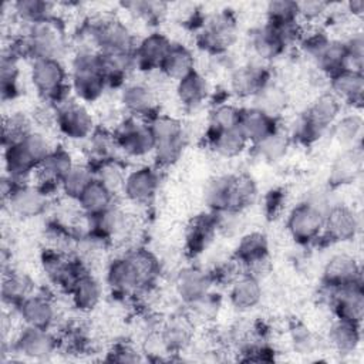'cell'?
Segmentation results:
<instances>
[{"label": "cell", "mask_w": 364, "mask_h": 364, "mask_svg": "<svg viewBox=\"0 0 364 364\" xmlns=\"http://www.w3.org/2000/svg\"><path fill=\"white\" fill-rule=\"evenodd\" d=\"M256 182L247 173L215 178L205 191V202L213 213H239L256 198Z\"/></svg>", "instance_id": "cell-1"}, {"label": "cell", "mask_w": 364, "mask_h": 364, "mask_svg": "<svg viewBox=\"0 0 364 364\" xmlns=\"http://www.w3.org/2000/svg\"><path fill=\"white\" fill-rule=\"evenodd\" d=\"M70 87L75 97L84 102H94L104 94L109 85L98 51L77 50L71 64Z\"/></svg>", "instance_id": "cell-2"}, {"label": "cell", "mask_w": 364, "mask_h": 364, "mask_svg": "<svg viewBox=\"0 0 364 364\" xmlns=\"http://www.w3.org/2000/svg\"><path fill=\"white\" fill-rule=\"evenodd\" d=\"M20 40L24 55L30 57L31 60H61L67 50V37L64 28L55 17L27 26L26 33Z\"/></svg>", "instance_id": "cell-3"}, {"label": "cell", "mask_w": 364, "mask_h": 364, "mask_svg": "<svg viewBox=\"0 0 364 364\" xmlns=\"http://www.w3.org/2000/svg\"><path fill=\"white\" fill-rule=\"evenodd\" d=\"M154 135V159L156 168L173 165L182 155L185 146V131L182 122L166 114H154L146 119Z\"/></svg>", "instance_id": "cell-4"}, {"label": "cell", "mask_w": 364, "mask_h": 364, "mask_svg": "<svg viewBox=\"0 0 364 364\" xmlns=\"http://www.w3.org/2000/svg\"><path fill=\"white\" fill-rule=\"evenodd\" d=\"M341 105L343 102L330 91L320 94L301 115L294 135L304 142L318 139L340 117Z\"/></svg>", "instance_id": "cell-5"}, {"label": "cell", "mask_w": 364, "mask_h": 364, "mask_svg": "<svg viewBox=\"0 0 364 364\" xmlns=\"http://www.w3.org/2000/svg\"><path fill=\"white\" fill-rule=\"evenodd\" d=\"M30 80L37 92L54 105L68 100L67 94L71 87L70 82H67V71L61 60H33L30 67Z\"/></svg>", "instance_id": "cell-6"}, {"label": "cell", "mask_w": 364, "mask_h": 364, "mask_svg": "<svg viewBox=\"0 0 364 364\" xmlns=\"http://www.w3.org/2000/svg\"><path fill=\"white\" fill-rule=\"evenodd\" d=\"M3 200L16 216L31 219L46 212L48 193L40 185L17 183L6 176L3 179Z\"/></svg>", "instance_id": "cell-7"}, {"label": "cell", "mask_w": 364, "mask_h": 364, "mask_svg": "<svg viewBox=\"0 0 364 364\" xmlns=\"http://www.w3.org/2000/svg\"><path fill=\"white\" fill-rule=\"evenodd\" d=\"M327 209L304 199L297 203L289 213L286 228L289 235L300 245H310L317 242L323 235L324 213Z\"/></svg>", "instance_id": "cell-8"}, {"label": "cell", "mask_w": 364, "mask_h": 364, "mask_svg": "<svg viewBox=\"0 0 364 364\" xmlns=\"http://www.w3.org/2000/svg\"><path fill=\"white\" fill-rule=\"evenodd\" d=\"M117 148L128 156L141 158L154 152L155 141L146 119L127 117L114 131Z\"/></svg>", "instance_id": "cell-9"}, {"label": "cell", "mask_w": 364, "mask_h": 364, "mask_svg": "<svg viewBox=\"0 0 364 364\" xmlns=\"http://www.w3.org/2000/svg\"><path fill=\"white\" fill-rule=\"evenodd\" d=\"M237 40V26L229 13H219L208 18L198 33V44L209 54L226 53Z\"/></svg>", "instance_id": "cell-10"}, {"label": "cell", "mask_w": 364, "mask_h": 364, "mask_svg": "<svg viewBox=\"0 0 364 364\" xmlns=\"http://www.w3.org/2000/svg\"><path fill=\"white\" fill-rule=\"evenodd\" d=\"M54 121L58 131L73 141H87L95 131L92 115L85 105L70 98L55 105Z\"/></svg>", "instance_id": "cell-11"}, {"label": "cell", "mask_w": 364, "mask_h": 364, "mask_svg": "<svg viewBox=\"0 0 364 364\" xmlns=\"http://www.w3.org/2000/svg\"><path fill=\"white\" fill-rule=\"evenodd\" d=\"M108 286L121 296L135 294L146 289L144 276L129 252L112 259L105 274Z\"/></svg>", "instance_id": "cell-12"}, {"label": "cell", "mask_w": 364, "mask_h": 364, "mask_svg": "<svg viewBox=\"0 0 364 364\" xmlns=\"http://www.w3.org/2000/svg\"><path fill=\"white\" fill-rule=\"evenodd\" d=\"M324 289L327 290L330 307L336 318L361 324L364 317V291L361 283Z\"/></svg>", "instance_id": "cell-13"}, {"label": "cell", "mask_w": 364, "mask_h": 364, "mask_svg": "<svg viewBox=\"0 0 364 364\" xmlns=\"http://www.w3.org/2000/svg\"><path fill=\"white\" fill-rule=\"evenodd\" d=\"M57 337L50 328L24 326L11 344V350L31 360H46L57 350Z\"/></svg>", "instance_id": "cell-14"}, {"label": "cell", "mask_w": 364, "mask_h": 364, "mask_svg": "<svg viewBox=\"0 0 364 364\" xmlns=\"http://www.w3.org/2000/svg\"><path fill=\"white\" fill-rule=\"evenodd\" d=\"M360 229V222L355 212L341 203H331L324 213V226L321 237L333 243L353 240Z\"/></svg>", "instance_id": "cell-15"}, {"label": "cell", "mask_w": 364, "mask_h": 364, "mask_svg": "<svg viewBox=\"0 0 364 364\" xmlns=\"http://www.w3.org/2000/svg\"><path fill=\"white\" fill-rule=\"evenodd\" d=\"M159 189V169L154 166H139L125 176L122 193L135 205H149Z\"/></svg>", "instance_id": "cell-16"}, {"label": "cell", "mask_w": 364, "mask_h": 364, "mask_svg": "<svg viewBox=\"0 0 364 364\" xmlns=\"http://www.w3.org/2000/svg\"><path fill=\"white\" fill-rule=\"evenodd\" d=\"M235 262L243 267L246 273L257 276L269 262V243L266 236L260 232L245 235L235 250Z\"/></svg>", "instance_id": "cell-17"}, {"label": "cell", "mask_w": 364, "mask_h": 364, "mask_svg": "<svg viewBox=\"0 0 364 364\" xmlns=\"http://www.w3.org/2000/svg\"><path fill=\"white\" fill-rule=\"evenodd\" d=\"M213 277L210 273L196 267H183L175 277V291L182 303L191 306L212 293Z\"/></svg>", "instance_id": "cell-18"}, {"label": "cell", "mask_w": 364, "mask_h": 364, "mask_svg": "<svg viewBox=\"0 0 364 364\" xmlns=\"http://www.w3.org/2000/svg\"><path fill=\"white\" fill-rule=\"evenodd\" d=\"M361 282V267L357 259L348 253L331 256L323 269V287H341Z\"/></svg>", "instance_id": "cell-19"}, {"label": "cell", "mask_w": 364, "mask_h": 364, "mask_svg": "<svg viewBox=\"0 0 364 364\" xmlns=\"http://www.w3.org/2000/svg\"><path fill=\"white\" fill-rule=\"evenodd\" d=\"M16 311L24 326L51 328L57 318V309L53 300L44 294L31 293L17 307Z\"/></svg>", "instance_id": "cell-20"}, {"label": "cell", "mask_w": 364, "mask_h": 364, "mask_svg": "<svg viewBox=\"0 0 364 364\" xmlns=\"http://www.w3.org/2000/svg\"><path fill=\"white\" fill-rule=\"evenodd\" d=\"M172 41L162 33L154 31L141 38L136 43L134 58L136 68L142 71L159 70L166 53L169 51Z\"/></svg>", "instance_id": "cell-21"}, {"label": "cell", "mask_w": 364, "mask_h": 364, "mask_svg": "<svg viewBox=\"0 0 364 364\" xmlns=\"http://www.w3.org/2000/svg\"><path fill=\"white\" fill-rule=\"evenodd\" d=\"M119 101L125 111L142 119H149L156 114V95L145 82H131L124 85L119 94Z\"/></svg>", "instance_id": "cell-22"}, {"label": "cell", "mask_w": 364, "mask_h": 364, "mask_svg": "<svg viewBox=\"0 0 364 364\" xmlns=\"http://www.w3.org/2000/svg\"><path fill=\"white\" fill-rule=\"evenodd\" d=\"M267 82L269 74L259 64H246L232 70L229 77V90L239 98L255 97Z\"/></svg>", "instance_id": "cell-23"}, {"label": "cell", "mask_w": 364, "mask_h": 364, "mask_svg": "<svg viewBox=\"0 0 364 364\" xmlns=\"http://www.w3.org/2000/svg\"><path fill=\"white\" fill-rule=\"evenodd\" d=\"M363 148L361 145L346 148L340 152L331 164L328 173V183L331 188H340L353 183L363 171Z\"/></svg>", "instance_id": "cell-24"}, {"label": "cell", "mask_w": 364, "mask_h": 364, "mask_svg": "<svg viewBox=\"0 0 364 364\" xmlns=\"http://www.w3.org/2000/svg\"><path fill=\"white\" fill-rule=\"evenodd\" d=\"M74 166L71 154L63 146H54V149L38 164L36 175L40 181V186H60L63 178Z\"/></svg>", "instance_id": "cell-25"}, {"label": "cell", "mask_w": 364, "mask_h": 364, "mask_svg": "<svg viewBox=\"0 0 364 364\" xmlns=\"http://www.w3.org/2000/svg\"><path fill=\"white\" fill-rule=\"evenodd\" d=\"M249 46L253 55H256L262 61L277 58L280 54L284 53L287 47L280 31L267 23L256 27L250 33Z\"/></svg>", "instance_id": "cell-26"}, {"label": "cell", "mask_w": 364, "mask_h": 364, "mask_svg": "<svg viewBox=\"0 0 364 364\" xmlns=\"http://www.w3.org/2000/svg\"><path fill=\"white\" fill-rule=\"evenodd\" d=\"M262 294L263 290L259 277L245 272L233 279L229 290V301L236 310L247 311L260 303Z\"/></svg>", "instance_id": "cell-27"}, {"label": "cell", "mask_w": 364, "mask_h": 364, "mask_svg": "<svg viewBox=\"0 0 364 364\" xmlns=\"http://www.w3.org/2000/svg\"><path fill=\"white\" fill-rule=\"evenodd\" d=\"M239 128L246 136L249 144H257L266 136L272 135L279 129L277 118L266 114L264 111L252 107V108H242Z\"/></svg>", "instance_id": "cell-28"}, {"label": "cell", "mask_w": 364, "mask_h": 364, "mask_svg": "<svg viewBox=\"0 0 364 364\" xmlns=\"http://www.w3.org/2000/svg\"><path fill=\"white\" fill-rule=\"evenodd\" d=\"M330 92L334 94L341 102L353 107H361L364 94V75L363 73L340 70L328 77Z\"/></svg>", "instance_id": "cell-29"}, {"label": "cell", "mask_w": 364, "mask_h": 364, "mask_svg": "<svg viewBox=\"0 0 364 364\" xmlns=\"http://www.w3.org/2000/svg\"><path fill=\"white\" fill-rule=\"evenodd\" d=\"M219 218L210 212L196 216L186 230V249L192 256L203 252L218 230Z\"/></svg>", "instance_id": "cell-30"}, {"label": "cell", "mask_w": 364, "mask_h": 364, "mask_svg": "<svg viewBox=\"0 0 364 364\" xmlns=\"http://www.w3.org/2000/svg\"><path fill=\"white\" fill-rule=\"evenodd\" d=\"M159 331L169 353H179L193 338V320L188 314H176L168 318Z\"/></svg>", "instance_id": "cell-31"}, {"label": "cell", "mask_w": 364, "mask_h": 364, "mask_svg": "<svg viewBox=\"0 0 364 364\" xmlns=\"http://www.w3.org/2000/svg\"><path fill=\"white\" fill-rule=\"evenodd\" d=\"M209 82L198 70L176 81V97L186 108H196L209 97Z\"/></svg>", "instance_id": "cell-32"}, {"label": "cell", "mask_w": 364, "mask_h": 364, "mask_svg": "<svg viewBox=\"0 0 364 364\" xmlns=\"http://www.w3.org/2000/svg\"><path fill=\"white\" fill-rule=\"evenodd\" d=\"M195 57L192 51L179 43H172L169 51L166 53L159 71L172 80H181L189 73L195 71Z\"/></svg>", "instance_id": "cell-33"}, {"label": "cell", "mask_w": 364, "mask_h": 364, "mask_svg": "<svg viewBox=\"0 0 364 364\" xmlns=\"http://www.w3.org/2000/svg\"><path fill=\"white\" fill-rule=\"evenodd\" d=\"M71 297L73 306L82 313L94 310L102 297V287L100 282L87 272L82 274L78 282L74 284L71 291L68 293Z\"/></svg>", "instance_id": "cell-34"}, {"label": "cell", "mask_w": 364, "mask_h": 364, "mask_svg": "<svg viewBox=\"0 0 364 364\" xmlns=\"http://www.w3.org/2000/svg\"><path fill=\"white\" fill-rule=\"evenodd\" d=\"M209 148L222 158L239 156L247 146V139L239 127L208 134L206 136Z\"/></svg>", "instance_id": "cell-35"}, {"label": "cell", "mask_w": 364, "mask_h": 364, "mask_svg": "<svg viewBox=\"0 0 364 364\" xmlns=\"http://www.w3.org/2000/svg\"><path fill=\"white\" fill-rule=\"evenodd\" d=\"M115 193H112L107 186H104L98 179H94L80 195L77 203L84 213V216L91 218L114 205Z\"/></svg>", "instance_id": "cell-36"}, {"label": "cell", "mask_w": 364, "mask_h": 364, "mask_svg": "<svg viewBox=\"0 0 364 364\" xmlns=\"http://www.w3.org/2000/svg\"><path fill=\"white\" fill-rule=\"evenodd\" d=\"M361 324L336 318L328 331V341L331 347L340 354L355 351L361 340Z\"/></svg>", "instance_id": "cell-37"}, {"label": "cell", "mask_w": 364, "mask_h": 364, "mask_svg": "<svg viewBox=\"0 0 364 364\" xmlns=\"http://www.w3.org/2000/svg\"><path fill=\"white\" fill-rule=\"evenodd\" d=\"M34 284L28 274L10 269L3 274L1 284V297L6 304L13 306L14 309L33 293Z\"/></svg>", "instance_id": "cell-38"}, {"label": "cell", "mask_w": 364, "mask_h": 364, "mask_svg": "<svg viewBox=\"0 0 364 364\" xmlns=\"http://www.w3.org/2000/svg\"><path fill=\"white\" fill-rule=\"evenodd\" d=\"M334 141L346 148L361 145L363 135V118L360 114H347L338 117L330 128Z\"/></svg>", "instance_id": "cell-39"}, {"label": "cell", "mask_w": 364, "mask_h": 364, "mask_svg": "<svg viewBox=\"0 0 364 364\" xmlns=\"http://www.w3.org/2000/svg\"><path fill=\"white\" fill-rule=\"evenodd\" d=\"M344 57H346L344 41H336L330 38L311 55L317 68L328 77L343 70Z\"/></svg>", "instance_id": "cell-40"}, {"label": "cell", "mask_w": 364, "mask_h": 364, "mask_svg": "<svg viewBox=\"0 0 364 364\" xmlns=\"http://www.w3.org/2000/svg\"><path fill=\"white\" fill-rule=\"evenodd\" d=\"M95 179L94 168L85 164H74L70 172L63 178L60 188L63 193L74 200L80 198L84 189Z\"/></svg>", "instance_id": "cell-41"}, {"label": "cell", "mask_w": 364, "mask_h": 364, "mask_svg": "<svg viewBox=\"0 0 364 364\" xmlns=\"http://www.w3.org/2000/svg\"><path fill=\"white\" fill-rule=\"evenodd\" d=\"M13 13L27 26L48 20L53 16V4L44 0H17L11 4Z\"/></svg>", "instance_id": "cell-42"}, {"label": "cell", "mask_w": 364, "mask_h": 364, "mask_svg": "<svg viewBox=\"0 0 364 364\" xmlns=\"http://www.w3.org/2000/svg\"><path fill=\"white\" fill-rule=\"evenodd\" d=\"M18 53L10 47L3 53L0 63V80H1V97L3 100L13 98L17 94L18 78Z\"/></svg>", "instance_id": "cell-43"}, {"label": "cell", "mask_w": 364, "mask_h": 364, "mask_svg": "<svg viewBox=\"0 0 364 364\" xmlns=\"http://www.w3.org/2000/svg\"><path fill=\"white\" fill-rule=\"evenodd\" d=\"M266 23L274 27H286L299 23V1L273 0L266 6Z\"/></svg>", "instance_id": "cell-44"}, {"label": "cell", "mask_w": 364, "mask_h": 364, "mask_svg": "<svg viewBox=\"0 0 364 364\" xmlns=\"http://www.w3.org/2000/svg\"><path fill=\"white\" fill-rule=\"evenodd\" d=\"M253 98L256 101V108L276 118L286 108L287 104V95L283 88L273 84L272 81L267 82Z\"/></svg>", "instance_id": "cell-45"}, {"label": "cell", "mask_w": 364, "mask_h": 364, "mask_svg": "<svg viewBox=\"0 0 364 364\" xmlns=\"http://www.w3.org/2000/svg\"><path fill=\"white\" fill-rule=\"evenodd\" d=\"M242 108L229 102H218L209 115L208 134L239 127Z\"/></svg>", "instance_id": "cell-46"}, {"label": "cell", "mask_w": 364, "mask_h": 364, "mask_svg": "<svg viewBox=\"0 0 364 364\" xmlns=\"http://www.w3.org/2000/svg\"><path fill=\"white\" fill-rule=\"evenodd\" d=\"M94 173H95V179H98L112 193H117L119 191L122 192L127 173L115 159L100 161L94 168Z\"/></svg>", "instance_id": "cell-47"}, {"label": "cell", "mask_w": 364, "mask_h": 364, "mask_svg": "<svg viewBox=\"0 0 364 364\" xmlns=\"http://www.w3.org/2000/svg\"><path fill=\"white\" fill-rule=\"evenodd\" d=\"M289 145H290V138L279 128L276 132L266 136L264 139L255 144L253 146L259 154V156L273 162V161L282 159L286 155Z\"/></svg>", "instance_id": "cell-48"}, {"label": "cell", "mask_w": 364, "mask_h": 364, "mask_svg": "<svg viewBox=\"0 0 364 364\" xmlns=\"http://www.w3.org/2000/svg\"><path fill=\"white\" fill-rule=\"evenodd\" d=\"M122 7L128 10V13L132 14L135 18L144 20L145 23H149V24L159 23L166 14V9H168V6L162 1H146V0L125 1L122 3Z\"/></svg>", "instance_id": "cell-49"}, {"label": "cell", "mask_w": 364, "mask_h": 364, "mask_svg": "<svg viewBox=\"0 0 364 364\" xmlns=\"http://www.w3.org/2000/svg\"><path fill=\"white\" fill-rule=\"evenodd\" d=\"M30 131L31 122L26 115L14 112L6 117L3 119V146L21 141Z\"/></svg>", "instance_id": "cell-50"}, {"label": "cell", "mask_w": 364, "mask_h": 364, "mask_svg": "<svg viewBox=\"0 0 364 364\" xmlns=\"http://www.w3.org/2000/svg\"><path fill=\"white\" fill-rule=\"evenodd\" d=\"M90 154L100 162L105 159H112V154L117 149V142L114 132H107L104 129H95L87 139Z\"/></svg>", "instance_id": "cell-51"}, {"label": "cell", "mask_w": 364, "mask_h": 364, "mask_svg": "<svg viewBox=\"0 0 364 364\" xmlns=\"http://www.w3.org/2000/svg\"><path fill=\"white\" fill-rule=\"evenodd\" d=\"M290 338H291L293 348L299 354H311L316 351V348L318 346L314 334L303 324H296L291 327Z\"/></svg>", "instance_id": "cell-52"}, {"label": "cell", "mask_w": 364, "mask_h": 364, "mask_svg": "<svg viewBox=\"0 0 364 364\" xmlns=\"http://www.w3.org/2000/svg\"><path fill=\"white\" fill-rule=\"evenodd\" d=\"M328 7H330L328 3L320 1V0L299 1V20H304L309 23L316 21L327 13Z\"/></svg>", "instance_id": "cell-53"}, {"label": "cell", "mask_w": 364, "mask_h": 364, "mask_svg": "<svg viewBox=\"0 0 364 364\" xmlns=\"http://www.w3.org/2000/svg\"><path fill=\"white\" fill-rule=\"evenodd\" d=\"M109 360L118 361V363H135L141 360V355L138 351L131 348L127 344H119L117 346L111 353H109Z\"/></svg>", "instance_id": "cell-54"}, {"label": "cell", "mask_w": 364, "mask_h": 364, "mask_svg": "<svg viewBox=\"0 0 364 364\" xmlns=\"http://www.w3.org/2000/svg\"><path fill=\"white\" fill-rule=\"evenodd\" d=\"M266 202H267V209H270L272 213H276V210L280 208V203H282V193L277 191L270 192Z\"/></svg>", "instance_id": "cell-55"}, {"label": "cell", "mask_w": 364, "mask_h": 364, "mask_svg": "<svg viewBox=\"0 0 364 364\" xmlns=\"http://www.w3.org/2000/svg\"><path fill=\"white\" fill-rule=\"evenodd\" d=\"M347 11L354 17H360L364 13V1L363 0H353L347 3Z\"/></svg>", "instance_id": "cell-56"}]
</instances>
